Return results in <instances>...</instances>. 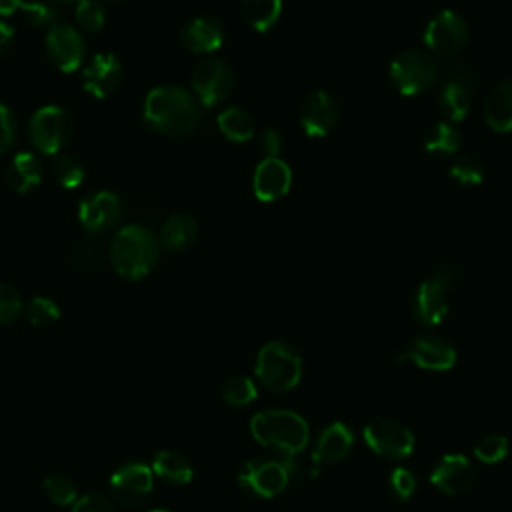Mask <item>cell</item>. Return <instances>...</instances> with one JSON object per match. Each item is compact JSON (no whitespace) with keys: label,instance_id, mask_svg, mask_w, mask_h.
<instances>
[{"label":"cell","instance_id":"obj_1","mask_svg":"<svg viewBox=\"0 0 512 512\" xmlns=\"http://www.w3.org/2000/svg\"><path fill=\"white\" fill-rule=\"evenodd\" d=\"M146 126L162 136H188L200 122V104L178 84L154 86L142 106Z\"/></svg>","mask_w":512,"mask_h":512},{"label":"cell","instance_id":"obj_2","mask_svg":"<svg viewBox=\"0 0 512 512\" xmlns=\"http://www.w3.org/2000/svg\"><path fill=\"white\" fill-rule=\"evenodd\" d=\"M160 258V242L146 226H122L110 242V262L124 280H142Z\"/></svg>","mask_w":512,"mask_h":512},{"label":"cell","instance_id":"obj_3","mask_svg":"<svg viewBox=\"0 0 512 512\" xmlns=\"http://www.w3.org/2000/svg\"><path fill=\"white\" fill-rule=\"evenodd\" d=\"M250 432L258 444L274 450L286 460L300 454L310 440L308 422L298 412L284 408H270L254 414Z\"/></svg>","mask_w":512,"mask_h":512},{"label":"cell","instance_id":"obj_4","mask_svg":"<svg viewBox=\"0 0 512 512\" xmlns=\"http://www.w3.org/2000/svg\"><path fill=\"white\" fill-rule=\"evenodd\" d=\"M254 374L266 390L276 394L288 392L302 378V356L292 344L272 340L260 348Z\"/></svg>","mask_w":512,"mask_h":512},{"label":"cell","instance_id":"obj_5","mask_svg":"<svg viewBox=\"0 0 512 512\" xmlns=\"http://www.w3.org/2000/svg\"><path fill=\"white\" fill-rule=\"evenodd\" d=\"M458 282V270L452 264H440L434 274L420 282L412 294L410 312L422 326H438L448 314V292Z\"/></svg>","mask_w":512,"mask_h":512},{"label":"cell","instance_id":"obj_6","mask_svg":"<svg viewBox=\"0 0 512 512\" xmlns=\"http://www.w3.org/2000/svg\"><path fill=\"white\" fill-rule=\"evenodd\" d=\"M438 64L434 56L420 48H408L390 62V80L404 96H418L438 80Z\"/></svg>","mask_w":512,"mask_h":512},{"label":"cell","instance_id":"obj_7","mask_svg":"<svg viewBox=\"0 0 512 512\" xmlns=\"http://www.w3.org/2000/svg\"><path fill=\"white\" fill-rule=\"evenodd\" d=\"M74 130V122L68 110L56 104L40 106L28 124L32 146L42 152L56 156L66 146Z\"/></svg>","mask_w":512,"mask_h":512},{"label":"cell","instance_id":"obj_8","mask_svg":"<svg viewBox=\"0 0 512 512\" xmlns=\"http://www.w3.org/2000/svg\"><path fill=\"white\" fill-rule=\"evenodd\" d=\"M192 94L200 106L210 108L228 98L234 86L232 68L216 56H206L192 68L190 74Z\"/></svg>","mask_w":512,"mask_h":512},{"label":"cell","instance_id":"obj_9","mask_svg":"<svg viewBox=\"0 0 512 512\" xmlns=\"http://www.w3.org/2000/svg\"><path fill=\"white\" fill-rule=\"evenodd\" d=\"M366 446L388 460H404L414 452L412 430L394 418H374L364 426Z\"/></svg>","mask_w":512,"mask_h":512},{"label":"cell","instance_id":"obj_10","mask_svg":"<svg viewBox=\"0 0 512 512\" xmlns=\"http://www.w3.org/2000/svg\"><path fill=\"white\" fill-rule=\"evenodd\" d=\"M468 42V24L454 10L434 14L424 28V44L432 56L454 58Z\"/></svg>","mask_w":512,"mask_h":512},{"label":"cell","instance_id":"obj_11","mask_svg":"<svg viewBox=\"0 0 512 512\" xmlns=\"http://www.w3.org/2000/svg\"><path fill=\"white\" fill-rule=\"evenodd\" d=\"M290 482V466L280 460H264L254 458L244 462L238 472L240 488L256 498H274Z\"/></svg>","mask_w":512,"mask_h":512},{"label":"cell","instance_id":"obj_12","mask_svg":"<svg viewBox=\"0 0 512 512\" xmlns=\"http://www.w3.org/2000/svg\"><path fill=\"white\" fill-rule=\"evenodd\" d=\"M154 488V472L144 462H126L110 476V492L114 502L126 508L140 506Z\"/></svg>","mask_w":512,"mask_h":512},{"label":"cell","instance_id":"obj_13","mask_svg":"<svg viewBox=\"0 0 512 512\" xmlns=\"http://www.w3.org/2000/svg\"><path fill=\"white\" fill-rule=\"evenodd\" d=\"M44 48L52 66L60 72H74L80 68L86 54L82 34L74 26L62 22H56L46 30Z\"/></svg>","mask_w":512,"mask_h":512},{"label":"cell","instance_id":"obj_14","mask_svg":"<svg viewBox=\"0 0 512 512\" xmlns=\"http://www.w3.org/2000/svg\"><path fill=\"white\" fill-rule=\"evenodd\" d=\"M404 360H410L422 370L446 372L456 364L458 352L450 340L438 334H418L408 342V348L402 354Z\"/></svg>","mask_w":512,"mask_h":512},{"label":"cell","instance_id":"obj_15","mask_svg":"<svg viewBox=\"0 0 512 512\" xmlns=\"http://www.w3.org/2000/svg\"><path fill=\"white\" fill-rule=\"evenodd\" d=\"M122 200L110 190L86 194L78 204V222L86 232H106L120 220Z\"/></svg>","mask_w":512,"mask_h":512},{"label":"cell","instance_id":"obj_16","mask_svg":"<svg viewBox=\"0 0 512 512\" xmlns=\"http://www.w3.org/2000/svg\"><path fill=\"white\" fill-rule=\"evenodd\" d=\"M124 72L112 52H98L82 70V88L94 98L112 96L122 84Z\"/></svg>","mask_w":512,"mask_h":512},{"label":"cell","instance_id":"obj_17","mask_svg":"<svg viewBox=\"0 0 512 512\" xmlns=\"http://www.w3.org/2000/svg\"><path fill=\"white\" fill-rule=\"evenodd\" d=\"M338 120V104L326 90L310 92L300 106V126L310 138H324Z\"/></svg>","mask_w":512,"mask_h":512},{"label":"cell","instance_id":"obj_18","mask_svg":"<svg viewBox=\"0 0 512 512\" xmlns=\"http://www.w3.org/2000/svg\"><path fill=\"white\" fill-rule=\"evenodd\" d=\"M474 468L464 454H444L430 472L436 490L448 496H460L474 486Z\"/></svg>","mask_w":512,"mask_h":512},{"label":"cell","instance_id":"obj_19","mask_svg":"<svg viewBox=\"0 0 512 512\" xmlns=\"http://www.w3.org/2000/svg\"><path fill=\"white\" fill-rule=\"evenodd\" d=\"M292 186V170L280 158H266L256 164L252 176V190L260 202H274L284 198Z\"/></svg>","mask_w":512,"mask_h":512},{"label":"cell","instance_id":"obj_20","mask_svg":"<svg viewBox=\"0 0 512 512\" xmlns=\"http://www.w3.org/2000/svg\"><path fill=\"white\" fill-rule=\"evenodd\" d=\"M180 42L188 52L212 54L224 42V26L214 16H196L184 24Z\"/></svg>","mask_w":512,"mask_h":512},{"label":"cell","instance_id":"obj_21","mask_svg":"<svg viewBox=\"0 0 512 512\" xmlns=\"http://www.w3.org/2000/svg\"><path fill=\"white\" fill-rule=\"evenodd\" d=\"M354 446V432L350 426L344 422H332L328 424L318 440H316V450H314V462H324V464H334L344 460Z\"/></svg>","mask_w":512,"mask_h":512},{"label":"cell","instance_id":"obj_22","mask_svg":"<svg viewBox=\"0 0 512 512\" xmlns=\"http://www.w3.org/2000/svg\"><path fill=\"white\" fill-rule=\"evenodd\" d=\"M486 124L500 134L512 132V78L498 82L486 96L484 106Z\"/></svg>","mask_w":512,"mask_h":512},{"label":"cell","instance_id":"obj_23","mask_svg":"<svg viewBox=\"0 0 512 512\" xmlns=\"http://www.w3.org/2000/svg\"><path fill=\"white\" fill-rule=\"evenodd\" d=\"M44 168L34 152H18L6 168V184L16 194H28L40 186Z\"/></svg>","mask_w":512,"mask_h":512},{"label":"cell","instance_id":"obj_24","mask_svg":"<svg viewBox=\"0 0 512 512\" xmlns=\"http://www.w3.org/2000/svg\"><path fill=\"white\" fill-rule=\"evenodd\" d=\"M198 238V224L188 214H172L164 220L160 228L158 242L168 252H184Z\"/></svg>","mask_w":512,"mask_h":512},{"label":"cell","instance_id":"obj_25","mask_svg":"<svg viewBox=\"0 0 512 512\" xmlns=\"http://www.w3.org/2000/svg\"><path fill=\"white\" fill-rule=\"evenodd\" d=\"M150 468H152L154 476H158L160 480H164L166 484H172V486H186L194 476V468H192L190 460L178 450L156 452Z\"/></svg>","mask_w":512,"mask_h":512},{"label":"cell","instance_id":"obj_26","mask_svg":"<svg viewBox=\"0 0 512 512\" xmlns=\"http://www.w3.org/2000/svg\"><path fill=\"white\" fill-rule=\"evenodd\" d=\"M422 146L432 158H452L460 150V132L456 124L448 120H436L426 128Z\"/></svg>","mask_w":512,"mask_h":512},{"label":"cell","instance_id":"obj_27","mask_svg":"<svg viewBox=\"0 0 512 512\" xmlns=\"http://www.w3.org/2000/svg\"><path fill=\"white\" fill-rule=\"evenodd\" d=\"M472 106V90L458 84V82H444L440 94H438V108L442 116L456 124L462 122Z\"/></svg>","mask_w":512,"mask_h":512},{"label":"cell","instance_id":"obj_28","mask_svg":"<svg viewBox=\"0 0 512 512\" xmlns=\"http://www.w3.org/2000/svg\"><path fill=\"white\" fill-rule=\"evenodd\" d=\"M218 130L230 142L242 144L254 136V120L252 116L238 106H228L218 114Z\"/></svg>","mask_w":512,"mask_h":512},{"label":"cell","instance_id":"obj_29","mask_svg":"<svg viewBox=\"0 0 512 512\" xmlns=\"http://www.w3.org/2000/svg\"><path fill=\"white\" fill-rule=\"evenodd\" d=\"M242 16L256 32H268L282 14V0H240Z\"/></svg>","mask_w":512,"mask_h":512},{"label":"cell","instance_id":"obj_30","mask_svg":"<svg viewBox=\"0 0 512 512\" xmlns=\"http://www.w3.org/2000/svg\"><path fill=\"white\" fill-rule=\"evenodd\" d=\"M256 396H258V388H256L254 380L248 376L236 374V376H230L222 384V400L232 408L248 406L256 400Z\"/></svg>","mask_w":512,"mask_h":512},{"label":"cell","instance_id":"obj_31","mask_svg":"<svg viewBox=\"0 0 512 512\" xmlns=\"http://www.w3.org/2000/svg\"><path fill=\"white\" fill-rule=\"evenodd\" d=\"M44 496L56 506H72L78 500V486L66 474H50L42 482Z\"/></svg>","mask_w":512,"mask_h":512},{"label":"cell","instance_id":"obj_32","mask_svg":"<svg viewBox=\"0 0 512 512\" xmlns=\"http://www.w3.org/2000/svg\"><path fill=\"white\" fill-rule=\"evenodd\" d=\"M448 176L460 186H478L484 180L486 172H484V164L476 156L460 154L452 160L448 168Z\"/></svg>","mask_w":512,"mask_h":512},{"label":"cell","instance_id":"obj_33","mask_svg":"<svg viewBox=\"0 0 512 512\" xmlns=\"http://www.w3.org/2000/svg\"><path fill=\"white\" fill-rule=\"evenodd\" d=\"M52 174L62 188L74 190L84 182V166L70 154H56L52 162Z\"/></svg>","mask_w":512,"mask_h":512},{"label":"cell","instance_id":"obj_34","mask_svg":"<svg viewBox=\"0 0 512 512\" xmlns=\"http://www.w3.org/2000/svg\"><path fill=\"white\" fill-rule=\"evenodd\" d=\"M22 314L32 326H50L60 318V306L48 296H34L24 304Z\"/></svg>","mask_w":512,"mask_h":512},{"label":"cell","instance_id":"obj_35","mask_svg":"<svg viewBox=\"0 0 512 512\" xmlns=\"http://www.w3.org/2000/svg\"><path fill=\"white\" fill-rule=\"evenodd\" d=\"M510 442L502 434H484L476 444H474V456L484 462V464H496L508 456Z\"/></svg>","mask_w":512,"mask_h":512},{"label":"cell","instance_id":"obj_36","mask_svg":"<svg viewBox=\"0 0 512 512\" xmlns=\"http://www.w3.org/2000/svg\"><path fill=\"white\" fill-rule=\"evenodd\" d=\"M74 20L84 32H98L106 22V10L100 0H82L76 4Z\"/></svg>","mask_w":512,"mask_h":512},{"label":"cell","instance_id":"obj_37","mask_svg":"<svg viewBox=\"0 0 512 512\" xmlns=\"http://www.w3.org/2000/svg\"><path fill=\"white\" fill-rule=\"evenodd\" d=\"M20 12L26 18V22L36 28H50L58 22V12L54 4L46 0H22Z\"/></svg>","mask_w":512,"mask_h":512},{"label":"cell","instance_id":"obj_38","mask_svg":"<svg viewBox=\"0 0 512 512\" xmlns=\"http://www.w3.org/2000/svg\"><path fill=\"white\" fill-rule=\"evenodd\" d=\"M100 252H98V246L90 240H80L72 252H70V264L78 270V272H84V274H90L94 270L100 268Z\"/></svg>","mask_w":512,"mask_h":512},{"label":"cell","instance_id":"obj_39","mask_svg":"<svg viewBox=\"0 0 512 512\" xmlns=\"http://www.w3.org/2000/svg\"><path fill=\"white\" fill-rule=\"evenodd\" d=\"M388 488L390 494L398 500V502H408L414 492H416V476L412 470L404 468V466H396L390 476H388Z\"/></svg>","mask_w":512,"mask_h":512},{"label":"cell","instance_id":"obj_40","mask_svg":"<svg viewBox=\"0 0 512 512\" xmlns=\"http://www.w3.org/2000/svg\"><path fill=\"white\" fill-rule=\"evenodd\" d=\"M24 312V302L16 288L0 284V326L12 324Z\"/></svg>","mask_w":512,"mask_h":512},{"label":"cell","instance_id":"obj_41","mask_svg":"<svg viewBox=\"0 0 512 512\" xmlns=\"http://www.w3.org/2000/svg\"><path fill=\"white\" fill-rule=\"evenodd\" d=\"M16 132H18V124H16L14 112L0 102V154L12 148L16 140Z\"/></svg>","mask_w":512,"mask_h":512},{"label":"cell","instance_id":"obj_42","mask_svg":"<svg viewBox=\"0 0 512 512\" xmlns=\"http://www.w3.org/2000/svg\"><path fill=\"white\" fill-rule=\"evenodd\" d=\"M70 512H116L112 500H108L106 496L102 494H84V496H78V500L72 504V510Z\"/></svg>","mask_w":512,"mask_h":512},{"label":"cell","instance_id":"obj_43","mask_svg":"<svg viewBox=\"0 0 512 512\" xmlns=\"http://www.w3.org/2000/svg\"><path fill=\"white\" fill-rule=\"evenodd\" d=\"M258 144H260L262 152L266 154V158L280 156V152L284 148V134L278 128H264L258 136Z\"/></svg>","mask_w":512,"mask_h":512},{"label":"cell","instance_id":"obj_44","mask_svg":"<svg viewBox=\"0 0 512 512\" xmlns=\"http://www.w3.org/2000/svg\"><path fill=\"white\" fill-rule=\"evenodd\" d=\"M446 82H458L466 88H474L476 86V72L472 70V66H468L466 62H454L452 66L446 68V74H444Z\"/></svg>","mask_w":512,"mask_h":512},{"label":"cell","instance_id":"obj_45","mask_svg":"<svg viewBox=\"0 0 512 512\" xmlns=\"http://www.w3.org/2000/svg\"><path fill=\"white\" fill-rule=\"evenodd\" d=\"M12 44H14V28L8 22L0 20V56L8 54Z\"/></svg>","mask_w":512,"mask_h":512},{"label":"cell","instance_id":"obj_46","mask_svg":"<svg viewBox=\"0 0 512 512\" xmlns=\"http://www.w3.org/2000/svg\"><path fill=\"white\" fill-rule=\"evenodd\" d=\"M22 0H0V16H10L20 10Z\"/></svg>","mask_w":512,"mask_h":512},{"label":"cell","instance_id":"obj_47","mask_svg":"<svg viewBox=\"0 0 512 512\" xmlns=\"http://www.w3.org/2000/svg\"><path fill=\"white\" fill-rule=\"evenodd\" d=\"M46 2H50V4H78L82 0H46Z\"/></svg>","mask_w":512,"mask_h":512},{"label":"cell","instance_id":"obj_48","mask_svg":"<svg viewBox=\"0 0 512 512\" xmlns=\"http://www.w3.org/2000/svg\"><path fill=\"white\" fill-rule=\"evenodd\" d=\"M150 512H170V510H162V508H160V510H150Z\"/></svg>","mask_w":512,"mask_h":512}]
</instances>
